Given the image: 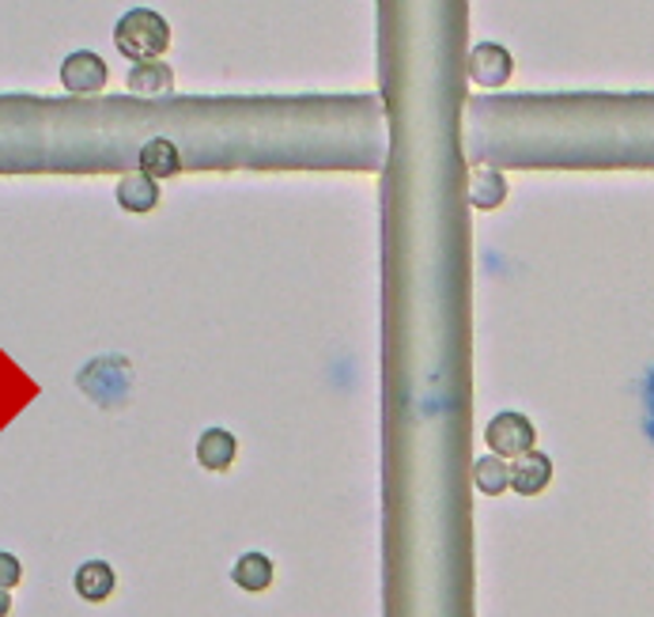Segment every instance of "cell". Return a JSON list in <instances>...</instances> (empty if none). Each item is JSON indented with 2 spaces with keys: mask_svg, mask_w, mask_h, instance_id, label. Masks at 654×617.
Returning <instances> with one entry per match:
<instances>
[{
  "mask_svg": "<svg viewBox=\"0 0 654 617\" xmlns=\"http://www.w3.org/2000/svg\"><path fill=\"white\" fill-rule=\"evenodd\" d=\"M114 46L133 65H140V61H159L171 50V23H166L156 8H129L114 27Z\"/></svg>",
  "mask_w": 654,
  "mask_h": 617,
  "instance_id": "obj_1",
  "label": "cell"
},
{
  "mask_svg": "<svg viewBox=\"0 0 654 617\" xmlns=\"http://www.w3.org/2000/svg\"><path fill=\"white\" fill-rule=\"evenodd\" d=\"M484 443H489L492 455H499V458H522V455H530L533 443H538V429L530 424V417L515 414V409H504V414H496L489 421Z\"/></svg>",
  "mask_w": 654,
  "mask_h": 617,
  "instance_id": "obj_2",
  "label": "cell"
},
{
  "mask_svg": "<svg viewBox=\"0 0 654 617\" xmlns=\"http://www.w3.org/2000/svg\"><path fill=\"white\" fill-rule=\"evenodd\" d=\"M107 81H110V69L95 50H76L61 61V84L73 95H99L107 88Z\"/></svg>",
  "mask_w": 654,
  "mask_h": 617,
  "instance_id": "obj_3",
  "label": "cell"
},
{
  "mask_svg": "<svg viewBox=\"0 0 654 617\" xmlns=\"http://www.w3.org/2000/svg\"><path fill=\"white\" fill-rule=\"evenodd\" d=\"M510 73H515V58H510L507 46L477 42L469 50V81L481 84V88H504Z\"/></svg>",
  "mask_w": 654,
  "mask_h": 617,
  "instance_id": "obj_4",
  "label": "cell"
},
{
  "mask_svg": "<svg viewBox=\"0 0 654 617\" xmlns=\"http://www.w3.org/2000/svg\"><path fill=\"white\" fill-rule=\"evenodd\" d=\"M548 481H553V458L541 455V451H530V455L510 462V489L518 496H541Z\"/></svg>",
  "mask_w": 654,
  "mask_h": 617,
  "instance_id": "obj_5",
  "label": "cell"
},
{
  "mask_svg": "<svg viewBox=\"0 0 654 617\" xmlns=\"http://www.w3.org/2000/svg\"><path fill=\"white\" fill-rule=\"evenodd\" d=\"M73 588H76V595L84 599V603H107V599L114 595V588H118V576H114V568H110L107 560H84V565L76 568V576H73Z\"/></svg>",
  "mask_w": 654,
  "mask_h": 617,
  "instance_id": "obj_6",
  "label": "cell"
},
{
  "mask_svg": "<svg viewBox=\"0 0 654 617\" xmlns=\"http://www.w3.org/2000/svg\"><path fill=\"white\" fill-rule=\"evenodd\" d=\"M114 197L125 212H151L159 205V182L145 175V171H129V175L118 182Z\"/></svg>",
  "mask_w": 654,
  "mask_h": 617,
  "instance_id": "obj_7",
  "label": "cell"
},
{
  "mask_svg": "<svg viewBox=\"0 0 654 617\" xmlns=\"http://www.w3.org/2000/svg\"><path fill=\"white\" fill-rule=\"evenodd\" d=\"M235 455H238V440L231 436L227 429H209V432H201V440H197V462L212 473L231 470Z\"/></svg>",
  "mask_w": 654,
  "mask_h": 617,
  "instance_id": "obj_8",
  "label": "cell"
},
{
  "mask_svg": "<svg viewBox=\"0 0 654 617\" xmlns=\"http://www.w3.org/2000/svg\"><path fill=\"white\" fill-rule=\"evenodd\" d=\"M231 580H235V588L250 591V595H261V591L273 588V560L258 550L243 553V557L235 560V568H231Z\"/></svg>",
  "mask_w": 654,
  "mask_h": 617,
  "instance_id": "obj_9",
  "label": "cell"
},
{
  "mask_svg": "<svg viewBox=\"0 0 654 617\" xmlns=\"http://www.w3.org/2000/svg\"><path fill=\"white\" fill-rule=\"evenodd\" d=\"M140 171L151 178H174L182 171V156H178V145L166 137H151L145 148H140Z\"/></svg>",
  "mask_w": 654,
  "mask_h": 617,
  "instance_id": "obj_10",
  "label": "cell"
},
{
  "mask_svg": "<svg viewBox=\"0 0 654 617\" xmlns=\"http://www.w3.org/2000/svg\"><path fill=\"white\" fill-rule=\"evenodd\" d=\"M507 201V178L499 175V171L492 168H477L473 175H469V205L473 209H499V205Z\"/></svg>",
  "mask_w": 654,
  "mask_h": 617,
  "instance_id": "obj_11",
  "label": "cell"
},
{
  "mask_svg": "<svg viewBox=\"0 0 654 617\" xmlns=\"http://www.w3.org/2000/svg\"><path fill=\"white\" fill-rule=\"evenodd\" d=\"M133 95H171L174 91V69L166 61H140L129 73Z\"/></svg>",
  "mask_w": 654,
  "mask_h": 617,
  "instance_id": "obj_12",
  "label": "cell"
},
{
  "mask_svg": "<svg viewBox=\"0 0 654 617\" xmlns=\"http://www.w3.org/2000/svg\"><path fill=\"white\" fill-rule=\"evenodd\" d=\"M473 485L481 489L484 496H499L510 489V466L507 458L499 455H484L473 462Z\"/></svg>",
  "mask_w": 654,
  "mask_h": 617,
  "instance_id": "obj_13",
  "label": "cell"
},
{
  "mask_svg": "<svg viewBox=\"0 0 654 617\" xmlns=\"http://www.w3.org/2000/svg\"><path fill=\"white\" fill-rule=\"evenodd\" d=\"M20 580H23V565H20V557H15V553H4V550H0V588L12 591Z\"/></svg>",
  "mask_w": 654,
  "mask_h": 617,
  "instance_id": "obj_14",
  "label": "cell"
},
{
  "mask_svg": "<svg viewBox=\"0 0 654 617\" xmlns=\"http://www.w3.org/2000/svg\"><path fill=\"white\" fill-rule=\"evenodd\" d=\"M8 614H12V595L0 588V617H8Z\"/></svg>",
  "mask_w": 654,
  "mask_h": 617,
  "instance_id": "obj_15",
  "label": "cell"
}]
</instances>
